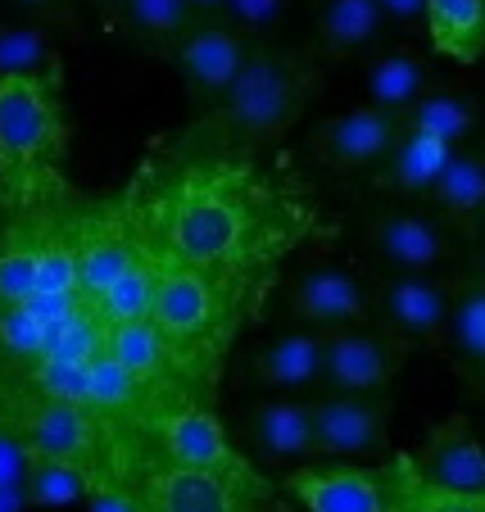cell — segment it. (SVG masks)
I'll list each match as a JSON object with an SVG mask.
<instances>
[{
    "mask_svg": "<svg viewBox=\"0 0 485 512\" xmlns=\"http://www.w3.org/2000/svg\"><path fill=\"white\" fill-rule=\"evenodd\" d=\"M291 213L277 195L254 186L236 164H191L168 177L155 200V254L159 259L195 263V268H232L254 259L268 245L291 241Z\"/></svg>",
    "mask_w": 485,
    "mask_h": 512,
    "instance_id": "6da1fadb",
    "label": "cell"
},
{
    "mask_svg": "<svg viewBox=\"0 0 485 512\" xmlns=\"http://www.w3.org/2000/svg\"><path fill=\"white\" fill-rule=\"evenodd\" d=\"M318 87L322 64L313 59V50H286L272 46V41H254L232 87L209 105V123H214L223 145L263 150V145H277L300 123V114L318 96Z\"/></svg>",
    "mask_w": 485,
    "mask_h": 512,
    "instance_id": "7a4b0ae2",
    "label": "cell"
},
{
    "mask_svg": "<svg viewBox=\"0 0 485 512\" xmlns=\"http://www.w3.org/2000/svg\"><path fill=\"white\" fill-rule=\"evenodd\" d=\"M59 78H0V177L28 182L68 150V118L55 96Z\"/></svg>",
    "mask_w": 485,
    "mask_h": 512,
    "instance_id": "3957f363",
    "label": "cell"
},
{
    "mask_svg": "<svg viewBox=\"0 0 485 512\" xmlns=\"http://www.w3.org/2000/svg\"><path fill=\"white\" fill-rule=\"evenodd\" d=\"M413 481L418 463L408 458H395L390 467L309 463L286 476V490L304 512H404Z\"/></svg>",
    "mask_w": 485,
    "mask_h": 512,
    "instance_id": "277c9868",
    "label": "cell"
},
{
    "mask_svg": "<svg viewBox=\"0 0 485 512\" xmlns=\"http://www.w3.org/2000/svg\"><path fill=\"white\" fill-rule=\"evenodd\" d=\"M408 345L399 331L386 322H359V327L327 331V363H322V381L331 390H350V395H381L390 381L399 377L408 358Z\"/></svg>",
    "mask_w": 485,
    "mask_h": 512,
    "instance_id": "5b68a950",
    "label": "cell"
},
{
    "mask_svg": "<svg viewBox=\"0 0 485 512\" xmlns=\"http://www.w3.org/2000/svg\"><path fill=\"white\" fill-rule=\"evenodd\" d=\"M250 46H254L250 32L227 23L223 14H200V19H195V28L186 32L173 50V64H177V73H182L195 105H214V100L232 87V78L241 73Z\"/></svg>",
    "mask_w": 485,
    "mask_h": 512,
    "instance_id": "8992f818",
    "label": "cell"
},
{
    "mask_svg": "<svg viewBox=\"0 0 485 512\" xmlns=\"http://www.w3.org/2000/svg\"><path fill=\"white\" fill-rule=\"evenodd\" d=\"M399 127H404L399 114L363 100L354 109H340V114L322 118L313 127L309 145H313V159L327 164L331 173H363V168H377L390 155Z\"/></svg>",
    "mask_w": 485,
    "mask_h": 512,
    "instance_id": "52a82bcc",
    "label": "cell"
},
{
    "mask_svg": "<svg viewBox=\"0 0 485 512\" xmlns=\"http://www.w3.org/2000/svg\"><path fill=\"white\" fill-rule=\"evenodd\" d=\"M390 449V413L381 395L331 390L313 404V454L318 458H381Z\"/></svg>",
    "mask_w": 485,
    "mask_h": 512,
    "instance_id": "ba28073f",
    "label": "cell"
},
{
    "mask_svg": "<svg viewBox=\"0 0 485 512\" xmlns=\"http://www.w3.org/2000/svg\"><path fill=\"white\" fill-rule=\"evenodd\" d=\"M454 286L436 272H386L377 286V322L413 345H445Z\"/></svg>",
    "mask_w": 485,
    "mask_h": 512,
    "instance_id": "9c48e42d",
    "label": "cell"
},
{
    "mask_svg": "<svg viewBox=\"0 0 485 512\" xmlns=\"http://www.w3.org/2000/svg\"><path fill=\"white\" fill-rule=\"evenodd\" d=\"M291 318L318 331L359 327L377 318V286L350 268H309L291 286Z\"/></svg>",
    "mask_w": 485,
    "mask_h": 512,
    "instance_id": "30bf717a",
    "label": "cell"
},
{
    "mask_svg": "<svg viewBox=\"0 0 485 512\" xmlns=\"http://www.w3.org/2000/svg\"><path fill=\"white\" fill-rule=\"evenodd\" d=\"M363 254L381 272H431L445 259V232L418 209H386L363 227Z\"/></svg>",
    "mask_w": 485,
    "mask_h": 512,
    "instance_id": "8fae6325",
    "label": "cell"
},
{
    "mask_svg": "<svg viewBox=\"0 0 485 512\" xmlns=\"http://www.w3.org/2000/svg\"><path fill=\"white\" fill-rule=\"evenodd\" d=\"M218 268H195V263L164 259L155 313L150 318L164 327L168 340H200L218 322Z\"/></svg>",
    "mask_w": 485,
    "mask_h": 512,
    "instance_id": "7c38bea8",
    "label": "cell"
},
{
    "mask_svg": "<svg viewBox=\"0 0 485 512\" xmlns=\"http://www.w3.org/2000/svg\"><path fill=\"white\" fill-rule=\"evenodd\" d=\"M418 476L431 485H445V490L485 494V449L463 417H449L427 431V445L418 454Z\"/></svg>",
    "mask_w": 485,
    "mask_h": 512,
    "instance_id": "4fadbf2b",
    "label": "cell"
},
{
    "mask_svg": "<svg viewBox=\"0 0 485 512\" xmlns=\"http://www.w3.org/2000/svg\"><path fill=\"white\" fill-rule=\"evenodd\" d=\"M458 145L440 141L431 132H418V127H399L395 145H390V155L372 168V182L377 191H395V195H422L427 200L431 186L440 182V173L449 168Z\"/></svg>",
    "mask_w": 485,
    "mask_h": 512,
    "instance_id": "5bb4252c",
    "label": "cell"
},
{
    "mask_svg": "<svg viewBox=\"0 0 485 512\" xmlns=\"http://www.w3.org/2000/svg\"><path fill=\"white\" fill-rule=\"evenodd\" d=\"M381 23H386L381 0H322L309 37L313 59L318 64H345L377 41Z\"/></svg>",
    "mask_w": 485,
    "mask_h": 512,
    "instance_id": "9a60e30c",
    "label": "cell"
},
{
    "mask_svg": "<svg viewBox=\"0 0 485 512\" xmlns=\"http://www.w3.org/2000/svg\"><path fill=\"white\" fill-rule=\"evenodd\" d=\"M73 245H78V272H82V295H87V300L105 295L136 259H146V254L155 250V245H146L136 236L132 223H114V218L91 223L87 232H82V241H73Z\"/></svg>",
    "mask_w": 485,
    "mask_h": 512,
    "instance_id": "2e32d148",
    "label": "cell"
},
{
    "mask_svg": "<svg viewBox=\"0 0 485 512\" xmlns=\"http://www.w3.org/2000/svg\"><path fill=\"white\" fill-rule=\"evenodd\" d=\"M445 349L458 377L485 395V272L454 281V313H449Z\"/></svg>",
    "mask_w": 485,
    "mask_h": 512,
    "instance_id": "e0dca14e",
    "label": "cell"
},
{
    "mask_svg": "<svg viewBox=\"0 0 485 512\" xmlns=\"http://www.w3.org/2000/svg\"><path fill=\"white\" fill-rule=\"evenodd\" d=\"M28 445L37 458H55V463H78L91 467L96 458V422L87 417V404H64V399H46L28 422Z\"/></svg>",
    "mask_w": 485,
    "mask_h": 512,
    "instance_id": "ac0fdd59",
    "label": "cell"
},
{
    "mask_svg": "<svg viewBox=\"0 0 485 512\" xmlns=\"http://www.w3.org/2000/svg\"><path fill=\"white\" fill-rule=\"evenodd\" d=\"M322 363H327V331H286L254 354V377L268 390H304L322 381Z\"/></svg>",
    "mask_w": 485,
    "mask_h": 512,
    "instance_id": "d6986e66",
    "label": "cell"
},
{
    "mask_svg": "<svg viewBox=\"0 0 485 512\" xmlns=\"http://www.w3.org/2000/svg\"><path fill=\"white\" fill-rule=\"evenodd\" d=\"M146 512H236L227 467H186L173 463V472L155 476Z\"/></svg>",
    "mask_w": 485,
    "mask_h": 512,
    "instance_id": "ffe728a7",
    "label": "cell"
},
{
    "mask_svg": "<svg viewBox=\"0 0 485 512\" xmlns=\"http://www.w3.org/2000/svg\"><path fill=\"white\" fill-rule=\"evenodd\" d=\"M363 91H368L372 105L390 109V114H404V109H413L431 91V68L418 50L395 46V50H386V55H377L368 64V73H363Z\"/></svg>",
    "mask_w": 485,
    "mask_h": 512,
    "instance_id": "44dd1931",
    "label": "cell"
},
{
    "mask_svg": "<svg viewBox=\"0 0 485 512\" xmlns=\"http://www.w3.org/2000/svg\"><path fill=\"white\" fill-rule=\"evenodd\" d=\"M436 204V213H445L458 227H481L485 218V150H454L449 168L440 173V182L427 195Z\"/></svg>",
    "mask_w": 485,
    "mask_h": 512,
    "instance_id": "7402d4cb",
    "label": "cell"
},
{
    "mask_svg": "<svg viewBox=\"0 0 485 512\" xmlns=\"http://www.w3.org/2000/svg\"><path fill=\"white\" fill-rule=\"evenodd\" d=\"M250 440L268 458H318L313 454V404L268 399L250 413Z\"/></svg>",
    "mask_w": 485,
    "mask_h": 512,
    "instance_id": "603a6c76",
    "label": "cell"
},
{
    "mask_svg": "<svg viewBox=\"0 0 485 512\" xmlns=\"http://www.w3.org/2000/svg\"><path fill=\"white\" fill-rule=\"evenodd\" d=\"M431 46L454 64H476L485 55V0H427Z\"/></svg>",
    "mask_w": 485,
    "mask_h": 512,
    "instance_id": "cb8c5ba5",
    "label": "cell"
},
{
    "mask_svg": "<svg viewBox=\"0 0 485 512\" xmlns=\"http://www.w3.org/2000/svg\"><path fill=\"white\" fill-rule=\"evenodd\" d=\"M164 445L173 454V463L186 467H232V449H227L223 426L214 422L200 408H186V413H173L164 422Z\"/></svg>",
    "mask_w": 485,
    "mask_h": 512,
    "instance_id": "d4e9b609",
    "label": "cell"
},
{
    "mask_svg": "<svg viewBox=\"0 0 485 512\" xmlns=\"http://www.w3.org/2000/svg\"><path fill=\"white\" fill-rule=\"evenodd\" d=\"M159 277H164V259L150 250L146 259H136L132 268H127L123 277L105 290V295H96L91 304L100 309V318H105L109 327H118V322H141V318H150V313H155Z\"/></svg>",
    "mask_w": 485,
    "mask_h": 512,
    "instance_id": "484cf974",
    "label": "cell"
},
{
    "mask_svg": "<svg viewBox=\"0 0 485 512\" xmlns=\"http://www.w3.org/2000/svg\"><path fill=\"white\" fill-rule=\"evenodd\" d=\"M399 118L408 127H418V132H431L449 145H463L476 132V123H481V105L472 96H463V91H427L418 105L404 109Z\"/></svg>",
    "mask_w": 485,
    "mask_h": 512,
    "instance_id": "4316f807",
    "label": "cell"
},
{
    "mask_svg": "<svg viewBox=\"0 0 485 512\" xmlns=\"http://www.w3.org/2000/svg\"><path fill=\"white\" fill-rule=\"evenodd\" d=\"M46 73L59 78V46L41 23H0V78Z\"/></svg>",
    "mask_w": 485,
    "mask_h": 512,
    "instance_id": "83f0119b",
    "label": "cell"
},
{
    "mask_svg": "<svg viewBox=\"0 0 485 512\" xmlns=\"http://www.w3.org/2000/svg\"><path fill=\"white\" fill-rule=\"evenodd\" d=\"M200 10H195L191 0H123V23L136 32L141 41L150 46L168 50L173 55L177 41L195 28Z\"/></svg>",
    "mask_w": 485,
    "mask_h": 512,
    "instance_id": "f1b7e54d",
    "label": "cell"
},
{
    "mask_svg": "<svg viewBox=\"0 0 485 512\" xmlns=\"http://www.w3.org/2000/svg\"><path fill=\"white\" fill-rule=\"evenodd\" d=\"M105 354L118 358L136 381H150L164 372V358H168V336L155 318H141V322H118L109 327L105 340Z\"/></svg>",
    "mask_w": 485,
    "mask_h": 512,
    "instance_id": "f546056e",
    "label": "cell"
},
{
    "mask_svg": "<svg viewBox=\"0 0 485 512\" xmlns=\"http://www.w3.org/2000/svg\"><path fill=\"white\" fill-rule=\"evenodd\" d=\"M28 494H32V508H68V503H78L91 494L87 467L37 458V472H32V481H28Z\"/></svg>",
    "mask_w": 485,
    "mask_h": 512,
    "instance_id": "4dcf8cb0",
    "label": "cell"
},
{
    "mask_svg": "<svg viewBox=\"0 0 485 512\" xmlns=\"http://www.w3.org/2000/svg\"><path fill=\"white\" fill-rule=\"evenodd\" d=\"M136 386L141 381L109 354H96L91 358V399L87 408L91 413H123V408L136 404Z\"/></svg>",
    "mask_w": 485,
    "mask_h": 512,
    "instance_id": "1f68e13d",
    "label": "cell"
},
{
    "mask_svg": "<svg viewBox=\"0 0 485 512\" xmlns=\"http://www.w3.org/2000/svg\"><path fill=\"white\" fill-rule=\"evenodd\" d=\"M37 245L19 241L10 250H0V309H10V304H28L37 295Z\"/></svg>",
    "mask_w": 485,
    "mask_h": 512,
    "instance_id": "d6a6232c",
    "label": "cell"
},
{
    "mask_svg": "<svg viewBox=\"0 0 485 512\" xmlns=\"http://www.w3.org/2000/svg\"><path fill=\"white\" fill-rule=\"evenodd\" d=\"M37 386H41L46 399L87 404L91 399V363H73V358H37Z\"/></svg>",
    "mask_w": 485,
    "mask_h": 512,
    "instance_id": "836d02e7",
    "label": "cell"
},
{
    "mask_svg": "<svg viewBox=\"0 0 485 512\" xmlns=\"http://www.w3.org/2000/svg\"><path fill=\"white\" fill-rule=\"evenodd\" d=\"M0 345L10 349L14 358H32L37 363L46 354V322L28 304H10V309H0Z\"/></svg>",
    "mask_w": 485,
    "mask_h": 512,
    "instance_id": "e575fe53",
    "label": "cell"
},
{
    "mask_svg": "<svg viewBox=\"0 0 485 512\" xmlns=\"http://www.w3.org/2000/svg\"><path fill=\"white\" fill-rule=\"evenodd\" d=\"M291 0H223V19L250 32L254 41H268V32L282 28Z\"/></svg>",
    "mask_w": 485,
    "mask_h": 512,
    "instance_id": "d590c367",
    "label": "cell"
},
{
    "mask_svg": "<svg viewBox=\"0 0 485 512\" xmlns=\"http://www.w3.org/2000/svg\"><path fill=\"white\" fill-rule=\"evenodd\" d=\"M404 512H485V494H463V490H445L431 481H413L408 490Z\"/></svg>",
    "mask_w": 485,
    "mask_h": 512,
    "instance_id": "8d00e7d4",
    "label": "cell"
},
{
    "mask_svg": "<svg viewBox=\"0 0 485 512\" xmlns=\"http://www.w3.org/2000/svg\"><path fill=\"white\" fill-rule=\"evenodd\" d=\"M32 472H37V449L28 445V435L0 426V490L5 485H28Z\"/></svg>",
    "mask_w": 485,
    "mask_h": 512,
    "instance_id": "74e56055",
    "label": "cell"
},
{
    "mask_svg": "<svg viewBox=\"0 0 485 512\" xmlns=\"http://www.w3.org/2000/svg\"><path fill=\"white\" fill-rule=\"evenodd\" d=\"M19 14H28L32 23L55 32H78V5L82 0H10Z\"/></svg>",
    "mask_w": 485,
    "mask_h": 512,
    "instance_id": "f35d334b",
    "label": "cell"
},
{
    "mask_svg": "<svg viewBox=\"0 0 485 512\" xmlns=\"http://www.w3.org/2000/svg\"><path fill=\"white\" fill-rule=\"evenodd\" d=\"M381 14L386 23L413 28V23H427V0H381Z\"/></svg>",
    "mask_w": 485,
    "mask_h": 512,
    "instance_id": "ab89813d",
    "label": "cell"
},
{
    "mask_svg": "<svg viewBox=\"0 0 485 512\" xmlns=\"http://www.w3.org/2000/svg\"><path fill=\"white\" fill-rule=\"evenodd\" d=\"M87 503H91L87 512H146V508H136L132 494L114 490V485H100V490H91V494H87Z\"/></svg>",
    "mask_w": 485,
    "mask_h": 512,
    "instance_id": "60d3db41",
    "label": "cell"
},
{
    "mask_svg": "<svg viewBox=\"0 0 485 512\" xmlns=\"http://www.w3.org/2000/svg\"><path fill=\"white\" fill-rule=\"evenodd\" d=\"M28 508H32L28 485H5L0 490V512H28Z\"/></svg>",
    "mask_w": 485,
    "mask_h": 512,
    "instance_id": "b9f144b4",
    "label": "cell"
},
{
    "mask_svg": "<svg viewBox=\"0 0 485 512\" xmlns=\"http://www.w3.org/2000/svg\"><path fill=\"white\" fill-rule=\"evenodd\" d=\"M82 5H91V10L100 14V19H123V0H82Z\"/></svg>",
    "mask_w": 485,
    "mask_h": 512,
    "instance_id": "7bdbcfd3",
    "label": "cell"
},
{
    "mask_svg": "<svg viewBox=\"0 0 485 512\" xmlns=\"http://www.w3.org/2000/svg\"><path fill=\"white\" fill-rule=\"evenodd\" d=\"M200 14H223V0H191Z\"/></svg>",
    "mask_w": 485,
    "mask_h": 512,
    "instance_id": "ee69618b",
    "label": "cell"
},
{
    "mask_svg": "<svg viewBox=\"0 0 485 512\" xmlns=\"http://www.w3.org/2000/svg\"><path fill=\"white\" fill-rule=\"evenodd\" d=\"M476 272H485V223H481V241H476Z\"/></svg>",
    "mask_w": 485,
    "mask_h": 512,
    "instance_id": "f6af8a7d",
    "label": "cell"
},
{
    "mask_svg": "<svg viewBox=\"0 0 485 512\" xmlns=\"http://www.w3.org/2000/svg\"><path fill=\"white\" fill-rule=\"evenodd\" d=\"M309 5H313V10H318V5H322V0H309Z\"/></svg>",
    "mask_w": 485,
    "mask_h": 512,
    "instance_id": "bcb514c9",
    "label": "cell"
}]
</instances>
